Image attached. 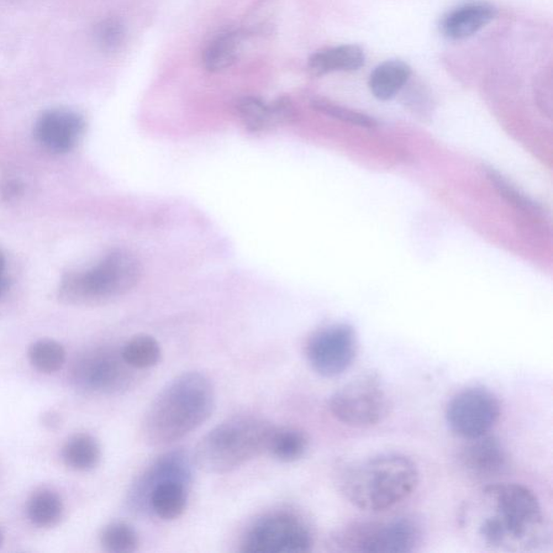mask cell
Listing matches in <instances>:
<instances>
[{
	"mask_svg": "<svg viewBox=\"0 0 553 553\" xmlns=\"http://www.w3.org/2000/svg\"><path fill=\"white\" fill-rule=\"evenodd\" d=\"M245 34L241 30L226 31L207 47L203 65L211 73H220L233 66L241 54Z\"/></svg>",
	"mask_w": 553,
	"mask_h": 553,
	"instance_id": "cell-18",
	"label": "cell"
},
{
	"mask_svg": "<svg viewBox=\"0 0 553 553\" xmlns=\"http://www.w3.org/2000/svg\"><path fill=\"white\" fill-rule=\"evenodd\" d=\"M96 39L104 51L117 50L125 40V30L121 21L115 18L102 20L96 26Z\"/></svg>",
	"mask_w": 553,
	"mask_h": 553,
	"instance_id": "cell-26",
	"label": "cell"
},
{
	"mask_svg": "<svg viewBox=\"0 0 553 553\" xmlns=\"http://www.w3.org/2000/svg\"><path fill=\"white\" fill-rule=\"evenodd\" d=\"M423 536L418 519L399 515L347 524L332 534L328 545L334 552L409 553L418 549Z\"/></svg>",
	"mask_w": 553,
	"mask_h": 553,
	"instance_id": "cell-7",
	"label": "cell"
},
{
	"mask_svg": "<svg viewBox=\"0 0 553 553\" xmlns=\"http://www.w3.org/2000/svg\"><path fill=\"white\" fill-rule=\"evenodd\" d=\"M312 526L302 514L275 510L257 518L242 536L240 551L246 553H307L313 549Z\"/></svg>",
	"mask_w": 553,
	"mask_h": 553,
	"instance_id": "cell-8",
	"label": "cell"
},
{
	"mask_svg": "<svg viewBox=\"0 0 553 553\" xmlns=\"http://www.w3.org/2000/svg\"><path fill=\"white\" fill-rule=\"evenodd\" d=\"M86 120L70 108H51L42 113L34 128L35 139L54 154L72 151L82 139Z\"/></svg>",
	"mask_w": 553,
	"mask_h": 553,
	"instance_id": "cell-12",
	"label": "cell"
},
{
	"mask_svg": "<svg viewBox=\"0 0 553 553\" xmlns=\"http://www.w3.org/2000/svg\"><path fill=\"white\" fill-rule=\"evenodd\" d=\"M535 94L537 101L542 105L548 113L551 112L552 103V73L550 70L542 71L536 79Z\"/></svg>",
	"mask_w": 553,
	"mask_h": 553,
	"instance_id": "cell-28",
	"label": "cell"
},
{
	"mask_svg": "<svg viewBox=\"0 0 553 553\" xmlns=\"http://www.w3.org/2000/svg\"><path fill=\"white\" fill-rule=\"evenodd\" d=\"M497 15V10L492 4H468L447 13L441 21L440 30L446 39H465L486 28Z\"/></svg>",
	"mask_w": 553,
	"mask_h": 553,
	"instance_id": "cell-15",
	"label": "cell"
},
{
	"mask_svg": "<svg viewBox=\"0 0 553 553\" xmlns=\"http://www.w3.org/2000/svg\"><path fill=\"white\" fill-rule=\"evenodd\" d=\"M366 55L361 47L341 45L315 52L309 57L308 68L315 76L335 72H354L365 65Z\"/></svg>",
	"mask_w": 553,
	"mask_h": 553,
	"instance_id": "cell-16",
	"label": "cell"
},
{
	"mask_svg": "<svg viewBox=\"0 0 553 553\" xmlns=\"http://www.w3.org/2000/svg\"><path fill=\"white\" fill-rule=\"evenodd\" d=\"M308 446V436L304 431L291 428H276L267 453H271L279 462H293L307 454Z\"/></svg>",
	"mask_w": 553,
	"mask_h": 553,
	"instance_id": "cell-20",
	"label": "cell"
},
{
	"mask_svg": "<svg viewBox=\"0 0 553 553\" xmlns=\"http://www.w3.org/2000/svg\"><path fill=\"white\" fill-rule=\"evenodd\" d=\"M123 359L135 371L155 367L161 359V347L151 335H135L121 350Z\"/></svg>",
	"mask_w": 553,
	"mask_h": 553,
	"instance_id": "cell-21",
	"label": "cell"
},
{
	"mask_svg": "<svg viewBox=\"0 0 553 553\" xmlns=\"http://www.w3.org/2000/svg\"><path fill=\"white\" fill-rule=\"evenodd\" d=\"M215 404L217 393L211 379L202 372H184L152 400L142 421V436L150 446L176 444L203 426Z\"/></svg>",
	"mask_w": 553,
	"mask_h": 553,
	"instance_id": "cell-2",
	"label": "cell"
},
{
	"mask_svg": "<svg viewBox=\"0 0 553 553\" xmlns=\"http://www.w3.org/2000/svg\"><path fill=\"white\" fill-rule=\"evenodd\" d=\"M313 108L318 112L330 116L332 118L344 121L351 125L373 128L376 125V121L365 114L355 112L350 108L340 107L325 99H314Z\"/></svg>",
	"mask_w": 553,
	"mask_h": 553,
	"instance_id": "cell-25",
	"label": "cell"
},
{
	"mask_svg": "<svg viewBox=\"0 0 553 553\" xmlns=\"http://www.w3.org/2000/svg\"><path fill=\"white\" fill-rule=\"evenodd\" d=\"M418 467L402 454H382L350 468L341 478V494L356 508L382 513L407 499L418 487Z\"/></svg>",
	"mask_w": 553,
	"mask_h": 553,
	"instance_id": "cell-3",
	"label": "cell"
},
{
	"mask_svg": "<svg viewBox=\"0 0 553 553\" xmlns=\"http://www.w3.org/2000/svg\"><path fill=\"white\" fill-rule=\"evenodd\" d=\"M488 176L495 187L502 194V196L509 200L510 203L518 205L519 208H525L528 210L535 209V204L531 203L529 199H526L523 194L515 191V189L510 186L507 181H505L503 177H500L498 173L489 170Z\"/></svg>",
	"mask_w": 553,
	"mask_h": 553,
	"instance_id": "cell-27",
	"label": "cell"
},
{
	"mask_svg": "<svg viewBox=\"0 0 553 553\" xmlns=\"http://www.w3.org/2000/svg\"><path fill=\"white\" fill-rule=\"evenodd\" d=\"M142 276L141 262L133 252L116 249L89 270L66 272L57 295L67 305H94L133 291Z\"/></svg>",
	"mask_w": 553,
	"mask_h": 553,
	"instance_id": "cell-6",
	"label": "cell"
},
{
	"mask_svg": "<svg viewBox=\"0 0 553 553\" xmlns=\"http://www.w3.org/2000/svg\"><path fill=\"white\" fill-rule=\"evenodd\" d=\"M275 428L261 416H233L215 426L198 442L194 463L200 471L214 475L238 470L267 453Z\"/></svg>",
	"mask_w": 553,
	"mask_h": 553,
	"instance_id": "cell-4",
	"label": "cell"
},
{
	"mask_svg": "<svg viewBox=\"0 0 553 553\" xmlns=\"http://www.w3.org/2000/svg\"><path fill=\"white\" fill-rule=\"evenodd\" d=\"M458 462L467 476L477 481H492L508 468V455L502 442L491 434L466 440Z\"/></svg>",
	"mask_w": 553,
	"mask_h": 553,
	"instance_id": "cell-13",
	"label": "cell"
},
{
	"mask_svg": "<svg viewBox=\"0 0 553 553\" xmlns=\"http://www.w3.org/2000/svg\"><path fill=\"white\" fill-rule=\"evenodd\" d=\"M237 112L246 128L255 134L289 123L295 116L293 105L287 98L278 99L271 104L255 97L242 98L237 104Z\"/></svg>",
	"mask_w": 553,
	"mask_h": 553,
	"instance_id": "cell-14",
	"label": "cell"
},
{
	"mask_svg": "<svg viewBox=\"0 0 553 553\" xmlns=\"http://www.w3.org/2000/svg\"><path fill=\"white\" fill-rule=\"evenodd\" d=\"M194 465L193 457L183 451L158 456L135 479L128 494L129 507L165 521L180 518L187 507Z\"/></svg>",
	"mask_w": 553,
	"mask_h": 553,
	"instance_id": "cell-5",
	"label": "cell"
},
{
	"mask_svg": "<svg viewBox=\"0 0 553 553\" xmlns=\"http://www.w3.org/2000/svg\"><path fill=\"white\" fill-rule=\"evenodd\" d=\"M63 461L76 471H92L101 460V447L92 436L78 434L68 439L63 447Z\"/></svg>",
	"mask_w": 553,
	"mask_h": 553,
	"instance_id": "cell-19",
	"label": "cell"
},
{
	"mask_svg": "<svg viewBox=\"0 0 553 553\" xmlns=\"http://www.w3.org/2000/svg\"><path fill=\"white\" fill-rule=\"evenodd\" d=\"M500 414L499 400L492 392L482 387H470L451 399L445 419L453 433L468 440L491 434Z\"/></svg>",
	"mask_w": 553,
	"mask_h": 553,
	"instance_id": "cell-10",
	"label": "cell"
},
{
	"mask_svg": "<svg viewBox=\"0 0 553 553\" xmlns=\"http://www.w3.org/2000/svg\"><path fill=\"white\" fill-rule=\"evenodd\" d=\"M463 539L477 549L497 553H534L550 544V525L530 488L492 483L463 502L458 514Z\"/></svg>",
	"mask_w": 553,
	"mask_h": 553,
	"instance_id": "cell-1",
	"label": "cell"
},
{
	"mask_svg": "<svg viewBox=\"0 0 553 553\" xmlns=\"http://www.w3.org/2000/svg\"><path fill=\"white\" fill-rule=\"evenodd\" d=\"M42 423L50 429L59 428L61 424L60 416L55 412H47L42 416Z\"/></svg>",
	"mask_w": 553,
	"mask_h": 553,
	"instance_id": "cell-29",
	"label": "cell"
},
{
	"mask_svg": "<svg viewBox=\"0 0 553 553\" xmlns=\"http://www.w3.org/2000/svg\"><path fill=\"white\" fill-rule=\"evenodd\" d=\"M3 544V533L2 531H0V546H2Z\"/></svg>",
	"mask_w": 553,
	"mask_h": 553,
	"instance_id": "cell-31",
	"label": "cell"
},
{
	"mask_svg": "<svg viewBox=\"0 0 553 553\" xmlns=\"http://www.w3.org/2000/svg\"><path fill=\"white\" fill-rule=\"evenodd\" d=\"M310 367L324 377L341 376L358 354L356 332L349 324L325 326L309 337L305 350Z\"/></svg>",
	"mask_w": 553,
	"mask_h": 553,
	"instance_id": "cell-11",
	"label": "cell"
},
{
	"mask_svg": "<svg viewBox=\"0 0 553 553\" xmlns=\"http://www.w3.org/2000/svg\"><path fill=\"white\" fill-rule=\"evenodd\" d=\"M99 540L103 549L110 553H134L140 547V537L134 526L121 521L105 526Z\"/></svg>",
	"mask_w": 553,
	"mask_h": 553,
	"instance_id": "cell-23",
	"label": "cell"
},
{
	"mask_svg": "<svg viewBox=\"0 0 553 553\" xmlns=\"http://www.w3.org/2000/svg\"><path fill=\"white\" fill-rule=\"evenodd\" d=\"M29 358L36 370L51 374L59 371L65 362V350L56 341L40 340L30 347Z\"/></svg>",
	"mask_w": 553,
	"mask_h": 553,
	"instance_id": "cell-24",
	"label": "cell"
},
{
	"mask_svg": "<svg viewBox=\"0 0 553 553\" xmlns=\"http://www.w3.org/2000/svg\"><path fill=\"white\" fill-rule=\"evenodd\" d=\"M6 260H4L3 252L0 251V297H2L4 289H6Z\"/></svg>",
	"mask_w": 553,
	"mask_h": 553,
	"instance_id": "cell-30",
	"label": "cell"
},
{
	"mask_svg": "<svg viewBox=\"0 0 553 553\" xmlns=\"http://www.w3.org/2000/svg\"><path fill=\"white\" fill-rule=\"evenodd\" d=\"M388 397L376 373H363L332 394L329 410L333 418L351 428L377 425L388 413Z\"/></svg>",
	"mask_w": 553,
	"mask_h": 553,
	"instance_id": "cell-9",
	"label": "cell"
},
{
	"mask_svg": "<svg viewBox=\"0 0 553 553\" xmlns=\"http://www.w3.org/2000/svg\"><path fill=\"white\" fill-rule=\"evenodd\" d=\"M412 70L400 60H389L379 65L373 71L368 87L373 96L381 101L393 99L407 84Z\"/></svg>",
	"mask_w": 553,
	"mask_h": 553,
	"instance_id": "cell-17",
	"label": "cell"
},
{
	"mask_svg": "<svg viewBox=\"0 0 553 553\" xmlns=\"http://www.w3.org/2000/svg\"><path fill=\"white\" fill-rule=\"evenodd\" d=\"M29 518L41 529L54 528L63 515V503L59 495L50 489L37 491L29 500Z\"/></svg>",
	"mask_w": 553,
	"mask_h": 553,
	"instance_id": "cell-22",
	"label": "cell"
}]
</instances>
